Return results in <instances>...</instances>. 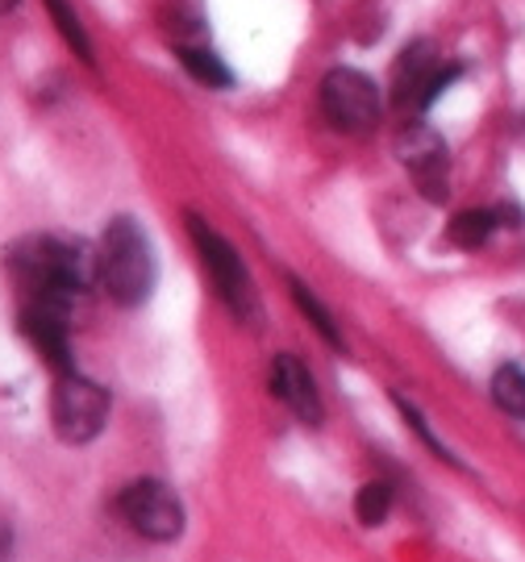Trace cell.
Here are the masks:
<instances>
[{
    "label": "cell",
    "instance_id": "cell-7",
    "mask_svg": "<svg viewBox=\"0 0 525 562\" xmlns=\"http://www.w3.org/2000/svg\"><path fill=\"white\" fill-rule=\"evenodd\" d=\"M380 109L384 101H380L376 80L355 67H334L322 80V113L343 134H367L380 121Z\"/></svg>",
    "mask_w": 525,
    "mask_h": 562
},
{
    "label": "cell",
    "instance_id": "cell-12",
    "mask_svg": "<svg viewBox=\"0 0 525 562\" xmlns=\"http://www.w3.org/2000/svg\"><path fill=\"white\" fill-rule=\"evenodd\" d=\"M501 229V217H496V209H463L450 229H446V238L450 246H459V250H480L488 246V238Z\"/></svg>",
    "mask_w": 525,
    "mask_h": 562
},
{
    "label": "cell",
    "instance_id": "cell-14",
    "mask_svg": "<svg viewBox=\"0 0 525 562\" xmlns=\"http://www.w3.org/2000/svg\"><path fill=\"white\" fill-rule=\"evenodd\" d=\"M46 4V13H51V21H55V30H59V38L80 55V63H88L92 67V38H88V30H83L80 13L67 4V0H42Z\"/></svg>",
    "mask_w": 525,
    "mask_h": 562
},
{
    "label": "cell",
    "instance_id": "cell-5",
    "mask_svg": "<svg viewBox=\"0 0 525 562\" xmlns=\"http://www.w3.org/2000/svg\"><path fill=\"white\" fill-rule=\"evenodd\" d=\"M463 76L459 63H443L434 55L429 42H413L404 46L396 67H392V104L401 113H422L443 97L450 83Z\"/></svg>",
    "mask_w": 525,
    "mask_h": 562
},
{
    "label": "cell",
    "instance_id": "cell-9",
    "mask_svg": "<svg viewBox=\"0 0 525 562\" xmlns=\"http://www.w3.org/2000/svg\"><path fill=\"white\" fill-rule=\"evenodd\" d=\"M71 304L76 301H21V334L38 350V359L67 375L76 371L71 359Z\"/></svg>",
    "mask_w": 525,
    "mask_h": 562
},
{
    "label": "cell",
    "instance_id": "cell-11",
    "mask_svg": "<svg viewBox=\"0 0 525 562\" xmlns=\"http://www.w3.org/2000/svg\"><path fill=\"white\" fill-rule=\"evenodd\" d=\"M176 59L183 63V71L192 76L197 83L204 88H213V92H225L230 83H234V71L222 63L217 50H209V46H192V42H180L176 46Z\"/></svg>",
    "mask_w": 525,
    "mask_h": 562
},
{
    "label": "cell",
    "instance_id": "cell-18",
    "mask_svg": "<svg viewBox=\"0 0 525 562\" xmlns=\"http://www.w3.org/2000/svg\"><path fill=\"white\" fill-rule=\"evenodd\" d=\"M13 554V529H9V521H0V562Z\"/></svg>",
    "mask_w": 525,
    "mask_h": 562
},
{
    "label": "cell",
    "instance_id": "cell-13",
    "mask_svg": "<svg viewBox=\"0 0 525 562\" xmlns=\"http://www.w3.org/2000/svg\"><path fill=\"white\" fill-rule=\"evenodd\" d=\"M288 292H292V301H297V308H301L304 317H309V325L322 334L325 346H334V350H343V329H338V322H334V313L325 308L322 301H317V292L309 288V283H301L297 276H288Z\"/></svg>",
    "mask_w": 525,
    "mask_h": 562
},
{
    "label": "cell",
    "instance_id": "cell-15",
    "mask_svg": "<svg viewBox=\"0 0 525 562\" xmlns=\"http://www.w3.org/2000/svg\"><path fill=\"white\" fill-rule=\"evenodd\" d=\"M492 401L496 408L513 417V422H525V371L517 362H505L496 375H492Z\"/></svg>",
    "mask_w": 525,
    "mask_h": 562
},
{
    "label": "cell",
    "instance_id": "cell-16",
    "mask_svg": "<svg viewBox=\"0 0 525 562\" xmlns=\"http://www.w3.org/2000/svg\"><path fill=\"white\" fill-rule=\"evenodd\" d=\"M388 513H392V487L384 480L364 483L359 496H355V517H359V525L376 529V525L388 521Z\"/></svg>",
    "mask_w": 525,
    "mask_h": 562
},
{
    "label": "cell",
    "instance_id": "cell-4",
    "mask_svg": "<svg viewBox=\"0 0 525 562\" xmlns=\"http://www.w3.org/2000/svg\"><path fill=\"white\" fill-rule=\"evenodd\" d=\"M51 422H55L59 442H97L104 422H109V392L97 380L80 375V371H67V375L55 380V392H51Z\"/></svg>",
    "mask_w": 525,
    "mask_h": 562
},
{
    "label": "cell",
    "instance_id": "cell-10",
    "mask_svg": "<svg viewBox=\"0 0 525 562\" xmlns=\"http://www.w3.org/2000/svg\"><path fill=\"white\" fill-rule=\"evenodd\" d=\"M271 392H276V401H283L292 413H297V422L301 425H317L325 422V404H322V392H317V383L309 375V367H304L297 355H276L271 362Z\"/></svg>",
    "mask_w": 525,
    "mask_h": 562
},
{
    "label": "cell",
    "instance_id": "cell-17",
    "mask_svg": "<svg viewBox=\"0 0 525 562\" xmlns=\"http://www.w3.org/2000/svg\"><path fill=\"white\" fill-rule=\"evenodd\" d=\"M392 401H396V408H401L404 425H409V429H413V434H417V438H422V442L434 450V459H443V462H450V467H459V471H463V462L455 459V454H450V446H446L443 438L429 429V422H425L422 413H417V404H409L404 396H392Z\"/></svg>",
    "mask_w": 525,
    "mask_h": 562
},
{
    "label": "cell",
    "instance_id": "cell-19",
    "mask_svg": "<svg viewBox=\"0 0 525 562\" xmlns=\"http://www.w3.org/2000/svg\"><path fill=\"white\" fill-rule=\"evenodd\" d=\"M9 9H18V0H0V18H4Z\"/></svg>",
    "mask_w": 525,
    "mask_h": 562
},
{
    "label": "cell",
    "instance_id": "cell-2",
    "mask_svg": "<svg viewBox=\"0 0 525 562\" xmlns=\"http://www.w3.org/2000/svg\"><path fill=\"white\" fill-rule=\"evenodd\" d=\"M155 280H159V262L146 229L134 217H113L97 246V283L104 288V296L122 308H138L150 301Z\"/></svg>",
    "mask_w": 525,
    "mask_h": 562
},
{
    "label": "cell",
    "instance_id": "cell-1",
    "mask_svg": "<svg viewBox=\"0 0 525 562\" xmlns=\"http://www.w3.org/2000/svg\"><path fill=\"white\" fill-rule=\"evenodd\" d=\"M21 301H76L97 283V255L83 241L34 234L4 250Z\"/></svg>",
    "mask_w": 525,
    "mask_h": 562
},
{
    "label": "cell",
    "instance_id": "cell-6",
    "mask_svg": "<svg viewBox=\"0 0 525 562\" xmlns=\"http://www.w3.org/2000/svg\"><path fill=\"white\" fill-rule=\"evenodd\" d=\"M118 513L146 542H176L183 538V501L163 480H134L118 496Z\"/></svg>",
    "mask_w": 525,
    "mask_h": 562
},
{
    "label": "cell",
    "instance_id": "cell-3",
    "mask_svg": "<svg viewBox=\"0 0 525 562\" xmlns=\"http://www.w3.org/2000/svg\"><path fill=\"white\" fill-rule=\"evenodd\" d=\"M183 222H188V238H192V246H197L201 267L209 271V280H213V288H217L222 304L243 325H259V317H262L259 292H255V280H250V271H246L243 255H238L213 225L204 222V217H197V213H188Z\"/></svg>",
    "mask_w": 525,
    "mask_h": 562
},
{
    "label": "cell",
    "instance_id": "cell-8",
    "mask_svg": "<svg viewBox=\"0 0 525 562\" xmlns=\"http://www.w3.org/2000/svg\"><path fill=\"white\" fill-rule=\"evenodd\" d=\"M396 159L417 180L425 201H446V192H450V150H446V138L438 130H429L422 121H409L396 134Z\"/></svg>",
    "mask_w": 525,
    "mask_h": 562
}]
</instances>
